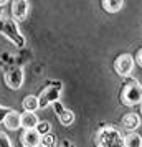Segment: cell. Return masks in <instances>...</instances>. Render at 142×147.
<instances>
[{"label":"cell","mask_w":142,"mask_h":147,"mask_svg":"<svg viewBox=\"0 0 142 147\" xmlns=\"http://www.w3.org/2000/svg\"><path fill=\"white\" fill-rule=\"evenodd\" d=\"M50 122H46V121H41V122H38L36 124V127H35V131L40 134V136H45V134H50Z\"/></svg>","instance_id":"2e32d148"},{"label":"cell","mask_w":142,"mask_h":147,"mask_svg":"<svg viewBox=\"0 0 142 147\" xmlns=\"http://www.w3.org/2000/svg\"><path fill=\"white\" fill-rule=\"evenodd\" d=\"M38 98L36 96H27L25 99H23V109L27 111V113H35L36 109H38Z\"/></svg>","instance_id":"5bb4252c"},{"label":"cell","mask_w":142,"mask_h":147,"mask_svg":"<svg viewBox=\"0 0 142 147\" xmlns=\"http://www.w3.org/2000/svg\"><path fill=\"white\" fill-rule=\"evenodd\" d=\"M122 126L126 127L127 131H132V132H134L135 129L141 126V117H139L135 113H129V114L124 116V119H122Z\"/></svg>","instance_id":"8fae6325"},{"label":"cell","mask_w":142,"mask_h":147,"mask_svg":"<svg viewBox=\"0 0 142 147\" xmlns=\"http://www.w3.org/2000/svg\"><path fill=\"white\" fill-rule=\"evenodd\" d=\"M40 146L43 147H55V137L51 134H45L40 137Z\"/></svg>","instance_id":"e0dca14e"},{"label":"cell","mask_w":142,"mask_h":147,"mask_svg":"<svg viewBox=\"0 0 142 147\" xmlns=\"http://www.w3.org/2000/svg\"><path fill=\"white\" fill-rule=\"evenodd\" d=\"M55 107H56V113H58V117H60V122L63 126H69V124H73V121H75V114L71 113V111H68V109H63L61 104L56 101L55 102Z\"/></svg>","instance_id":"30bf717a"},{"label":"cell","mask_w":142,"mask_h":147,"mask_svg":"<svg viewBox=\"0 0 142 147\" xmlns=\"http://www.w3.org/2000/svg\"><path fill=\"white\" fill-rule=\"evenodd\" d=\"M40 134L35 129H25V132L22 134V144L23 147H36L40 146Z\"/></svg>","instance_id":"ba28073f"},{"label":"cell","mask_w":142,"mask_h":147,"mask_svg":"<svg viewBox=\"0 0 142 147\" xmlns=\"http://www.w3.org/2000/svg\"><path fill=\"white\" fill-rule=\"evenodd\" d=\"M141 113H142V106H141Z\"/></svg>","instance_id":"44dd1931"},{"label":"cell","mask_w":142,"mask_h":147,"mask_svg":"<svg viewBox=\"0 0 142 147\" xmlns=\"http://www.w3.org/2000/svg\"><path fill=\"white\" fill-rule=\"evenodd\" d=\"M124 147H142V137L135 132L127 134L124 137Z\"/></svg>","instance_id":"4fadbf2b"},{"label":"cell","mask_w":142,"mask_h":147,"mask_svg":"<svg viewBox=\"0 0 142 147\" xmlns=\"http://www.w3.org/2000/svg\"><path fill=\"white\" fill-rule=\"evenodd\" d=\"M122 99L127 106H135L142 102V86L137 81H129V84L124 88Z\"/></svg>","instance_id":"277c9868"},{"label":"cell","mask_w":142,"mask_h":147,"mask_svg":"<svg viewBox=\"0 0 142 147\" xmlns=\"http://www.w3.org/2000/svg\"><path fill=\"white\" fill-rule=\"evenodd\" d=\"M3 124L7 129L10 131H17V129H20L22 124H20V114L17 113V111H8L7 116H5V119H3Z\"/></svg>","instance_id":"9c48e42d"},{"label":"cell","mask_w":142,"mask_h":147,"mask_svg":"<svg viewBox=\"0 0 142 147\" xmlns=\"http://www.w3.org/2000/svg\"><path fill=\"white\" fill-rule=\"evenodd\" d=\"M28 8H30V5H28V2H25V0H17V2H13L12 3V15H13V18L17 22H23L28 15Z\"/></svg>","instance_id":"52a82bcc"},{"label":"cell","mask_w":142,"mask_h":147,"mask_svg":"<svg viewBox=\"0 0 142 147\" xmlns=\"http://www.w3.org/2000/svg\"><path fill=\"white\" fill-rule=\"evenodd\" d=\"M36 147H43V146H36Z\"/></svg>","instance_id":"7402d4cb"},{"label":"cell","mask_w":142,"mask_h":147,"mask_svg":"<svg viewBox=\"0 0 142 147\" xmlns=\"http://www.w3.org/2000/svg\"><path fill=\"white\" fill-rule=\"evenodd\" d=\"M102 7H104V10H108L111 13H116V12H119L122 8V2H119V0H109V2H102Z\"/></svg>","instance_id":"9a60e30c"},{"label":"cell","mask_w":142,"mask_h":147,"mask_svg":"<svg viewBox=\"0 0 142 147\" xmlns=\"http://www.w3.org/2000/svg\"><path fill=\"white\" fill-rule=\"evenodd\" d=\"M0 33L3 35V36H7L8 40H12L13 45H17V47H23V45H25V38L20 35L15 20L0 18Z\"/></svg>","instance_id":"6da1fadb"},{"label":"cell","mask_w":142,"mask_h":147,"mask_svg":"<svg viewBox=\"0 0 142 147\" xmlns=\"http://www.w3.org/2000/svg\"><path fill=\"white\" fill-rule=\"evenodd\" d=\"M114 68H116V73L119 74V76H127V74L132 73V69H134V60H132V56L131 55H121L114 63Z\"/></svg>","instance_id":"8992f818"},{"label":"cell","mask_w":142,"mask_h":147,"mask_svg":"<svg viewBox=\"0 0 142 147\" xmlns=\"http://www.w3.org/2000/svg\"><path fill=\"white\" fill-rule=\"evenodd\" d=\"M61 84L60 81H55L53 84H50L48 88H45L43 91H41L40 98H38V106L43 109V107H46L48 104H55L58 98H60V93H61Z\"/></svg>","instance_id":"3957f363"},{"label":"cell","mask_w":142,"mask_h":147,"mask_svg":"<svg viewBox=\"0 0 142 147\" xmlns=\"http://www.w3.org/2000/svg\"><path fill=\"white\" fill-rule=\"evenodd\" d=\"M38 122H40V121H38V117H36L35 113H27V111H25L23 114H20V124H22V127H25V129H35Z\"/></svg>","instance_id":"7c38bea8"},{"label":"cell","mask_w":142,"mask_h":147,"mask_svg":"<svg viewBox=\"0 0 142 147\" xmlns=\"http://www.w3.org/2000/svg\"><path fill=\"white\" fill-rule=\"evenodd\" d=\"M23 78H25V74H23V69L20 66L10 68L5 73V83L12 89H20L22 84H23Z\"/></svg>","instance_id":"5b68a950"},{"label":"cell","mask_w":142,"mask_h":147,"mask_svg":"<svg viewBox=\"0 0 142 147\" xmlns=\"http://www.w3.org/2000/svg\"><path fill=\"white\" fill-rule=\"evenodd\" d=\"M137 63H139V66H142V50L137 53Z\"/></svg>","instance_id":"ffe728a7"},{"label":"cell","mask_w":142,"mask_h":147,"mask_svg":"<svg viewBox=\"0 0 142 147\" xmlns=\"http://www.w3.org/2000/svg\"><path fill=\"white\" fill-rule=\"evenodd\" d=\"M98 147H124V137L112 127L104 129L98 136Z\"/></svg>","instance_id":"7a4b0ae2"},{"label":"cell","mask_w":142,"mask_h":147,"mask_svg":"<svg viewBox=\"0 0 142 147\" xmlns=\"http://www.w3.org/2000/svg\"><path fill=\"white\" fill-rule=\"evenodd\" d=\"M0 147H12V142L5 132H0Z\"/></svg>","instance_id":"ac0fdd59"},{"label":"cell","mask_w":142,"mask_h":147,"mask_svg":"<svg viewBox=\"0 0 142 147\" xmlns=\"http://www.w3.org/2000/svg\"><path fill=\"white\" fill-rule=\"evenodd\" d=\"M7 113H8V109H7V107H2V106H0V122H3V119H5Z\"/></svg>","instance_id":"d6986e66"}]
</instances>
